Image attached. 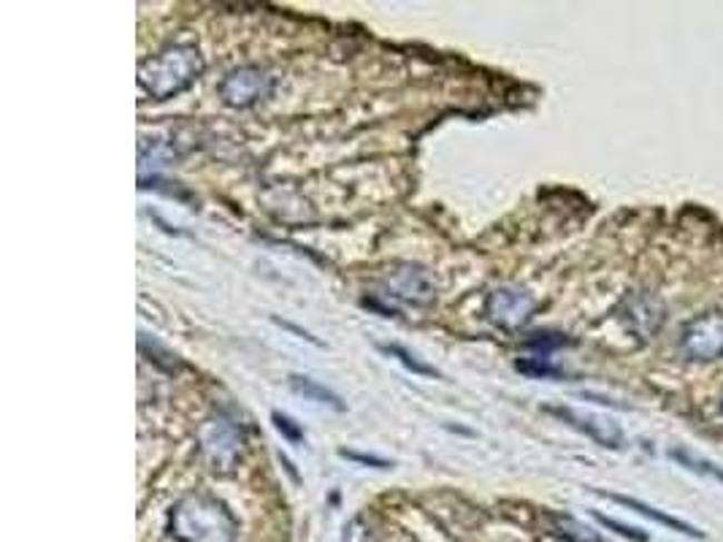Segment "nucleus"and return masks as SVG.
<instances>
[{"instance_id":"16","label":"nucleus","mask_w":723,"mask_h":542,"mask_svg":"<svg viewBox=\"0 0 723 542\" xmlns=\"http://www.w3.org/2000/svg\"><path fill=\"white\" fill-rule=\"evenodd\" d=\"M670 456H672V459H677V461H681V464L689 466V470H696V472H707V475H713L715 480H721V483H723V472H721V470H715V466H713V464H710V461L689 456V453H685V451H672V453H670Z\"/></svg>"},{"instance_id":"20","label":"nucleus","mask_w":723,"mask_h":542,"mask_svg":"<svg viewBox=\"0 0 723 542\" xmlns=\"http://www.w3.org/2000/svg\"><path fill=\"white\" fill-rule=\"evenodd\" d=\"M274 321H277V317H274ZM277 323H279V326L290 328V332H296L298 336H304V339H309V342H315V345H320V342H317V339H315V336L307 334V332H301V328H298V326H293V323H285V321H277Z\"/></svg>"},{"instance_id":"13","label":"nucleus","mask_w":723,"mask_h":542,"mask_svg":"<svg viewBox=\"0 0 723 542\" xmlns=\"http://www.w3.org/2000/svg\"><path fill=\"white\" fill-rule=\"evenodd\" d=\"M383 351L388 353V355H393V358L402 361V364L407 366L409 372H415V375H423V377H439V372H436L434 366L423 364V361L417 358L415 353H409L407 347H402V345H383Z\"/></svg>"},{"instance_id":"3","label":"nucleus","mask_w":723,"mask_h":542,"mask_svg":"<svg viewBox=\"0 0 723 542\" xmlns=\"http://www.w3.org/2000/svg\"><path fill=\"white\" fill-rule=\"evenodd\" d=\"M383 290L388 298L413 304V307H428L436 302V283L423 266L398 264L385 274Z\"/></svg>"},{"instance_id":"10","label":"nucleus","mask_w":723,"mask_h":542,"mask_svg":"<svg viewBox=\"0 0 723 542\" xmlns=\"http://www.w3.org/2000/svg\"><path fill=\"white\" fill-rule=\"evenodd\" d=\"M600 494H602V496H607V500L621 502V504H626V507L637 510V513L645 515V519L664 523L666 529H675V532L689 534V538H702L700 529H694V526H691V523H685V521H681V519H672V515L662 513V510H653L651 504H645V502H640V500H628V496H621V494H607V491H600Z\"/></svg>"},{"instance_id":"14","label":"nucleus","mask_w":723,"mask_h":542,"mask_svg":"<svg viewBox=\"0 0 723 542\" xmlns=\"http://www.w3.org/2000/svg\"><path fill=\"white\" fill-rule=\"evenodd\" d=\"M515 369L523 372V375H528V377H561V369H556V366H551V364H545L542 358L517 361Z\"/></svg>"},{"instance_id":"9","label":"nucleus","mask_w":723,"mask_h":542,"mask_svg":"<svg viewBox=\"0 0 723 542\" xmlns=\"http://www.w3.org/2000/svg\"><path fill=\"white\" fill-rule=\"evenodd\" d=\"M623 313H632V315H623V321L628 323V328H632L634 334H642V339H647V334L656 332L664 321L658 302H653V298H647V296L626 298V304H623Z\"/></svg>"},{"instance_id":"12","label":"nucleus","mask_w":723,"mask_h":542,"mask_svg":"<svg viewBox=\"0 0 723 542\" xmlns=\"http://www.w3.org/2000/svg\"><path fill=\"white\" fill-rule=\"evenodd\" d=\"M547 521H551L553 532H556L558 538H564L570 542H602V538L594 532V529H588L585 523L572 519V515L551 513V515H547Z\"/></svg>"},{"instance_id":"5","label":"nucleus","mask_w":723,"mask_h":542,"mask_svg":"<svg viewBox=\"0 0 723 542\" xmlns=\"http://www.w3.org/2000/svg\"><path fill=\"white\" fill-rule=\"evenodd\" d=\"M274 77L260 66H241L230 71L220 85V96L228 106L247 109V106L264 101L271 92Z\"/></svg>"},{"instance_id":"4","label":"nucleus","mask_w":723,"mask_h":542,"mask_svg":"<svg viewBox=\"0 0 723 542\" xmlns=\"http://www.w3.org/2000/svg\"><path fill=\"white\" fill-rule=\"evenodd\" d=\"M681 351L691 361L723 358V313H707L685 323Z\"/></svg>"},{"instance_id":"18","label":"nucleus","mask_w":723,"mask_h":542,"mask_svg":"<svg viewBox=\"0 0 723 542\" xmlns=\"http://www.w3.org/2000/svg\"><path fill=\"white\" fill-rule=\"evenodd\" d=\"M596 519H600L604 526L607 529H615V532L623 534V538H628V540H637V542H647V534L642 532V529H632V526H626V523H618V521H613V519H607V515H596Z\"/></svg>"},{"instance_id":"11","label":"nucleus","mask_w":723,"mask_h":542,"mask_svg":"<svg viewBox=\"0 0 723 542\" xmlns=\"http://www.w3.org/2000/svg\"><path fill=\"white\" fill-rule=\"evenodd\" d=\"M290 388L296 391L298 396L309 398V402H317V404H328V407L334 410H345V402H341L339 396L334 394L331 388H326V385H320L317 380L311 377H304V375H290Z\"/></svg>"},{"instance_id":"8","label":"nucleus","mask_w":723,"mask_h":542,"mask_svg":"<svg viewBox=\"0 0 723 542\" xmlns=\"http://www.w3.org/2000/svg\"><path fill=\"white\" fill-rule=\"evenodd\" d=\"M551 413L564 417L570 426L580 428V432L588 434L591 440L600 442V445H604V447H621L623 434L615 423L602 421V417H594V415H580V413H575V410H566V407H556V410H551Z\"/></svg>"},{"instance_id":"15","label":"nucleus","mask_w":723,"mask_h":542,"mask_svg":"<svg viewBox=\"0 0 723 542\" xmlns=\"http://www.w3.org/2000/svg\"><path fill=\"white\" fill-rule=\"evenodd\" d=\"M271 421H274V426H277V432L283 434V437L288 440V442H293V445H298V442H304V428L298 426V423L293 421V417L283 415V413H274Z\"/></svg>"},{"instance_id":"6","label":"nucleus","mask_w":723,"mask_h":542,"mask_svg":"<svg viewBox=\"0 0 723 542\" xmlns=\"http://www.w3.org/2000/svg\"><path fill=\"white\" fill-rule=\"evenodd\" d=\"M201 451L211 470L228 472L236 464V459L241 456V434L236 432V426H230L226 417H211L207 426L198 434Z\"/></svg>"},{"instance_id":"2","label":"nucleus","mask_w":723,"mask_h":542,"mask_svg":"<svg viewBox=\"0 0 723 542\" xmlns=\"http://www.w3.org/2000/svg\"><path fill=\"white\" fill-rule=\"evenodd\" d=\"M204 73V58L192 43H174L139 66V85L155 101L179 96Z\"/></svg>"},{"instance_id":"1","label":"nucleus","mask_w":723,"mask_h":542,"mask_svg":"<svg viewBox=\"0 0 723 542\" xmlns=\"http://www.w3.org/2000/svg\"><path fill=\"white\" fill-rule=\"evenodd\" d=\"M171 534L179 542H236L239 521L211 494H187L171 510Z\"/></svg>"},{"instance_id":"17","label":"nucleus","mask_w":723,"mask_h":542,"mask_svg":"<svg viewBox=\"0 0 723 542\" xmlns=\"http://www.w3.org/2000/svg\"><path fill=\"white\" fill-rule=\"evenodd\" d=\"M341 542H377V540H374L372 529L366 526L364 519H355L350 526L345 529V540Z\"/></svg>"},{"instance_id":"19","label":"nucleus","mask_w":723,"mask_h":542,"mask_svg":"<svg viewBox=\"0 0 723 542\" xmlns=\"http://www.w3.org/2000/svg\"><path fill=\"white\" fill-rule=\"evenodd\" d=\"M341 459H350V461H358V464L364 466H372V470H390V461L385 459H377V456H366V453H355V451H339Z\"/></svg>"},{"instance_id":"7","label":"nucleus","mask_w":723,"mask_h":542,"mask_svg":"<svg viewBox=\"0 0 723 542\" xmlns=\"http://www.w3.org/2000/svg\"><path fill=\"white\" fill-rule=\"evenodd\" d=\"M485 313L502 328H517L534 313V298L521 288H496L488 296Z\"/></svg>"}]
</instances>
